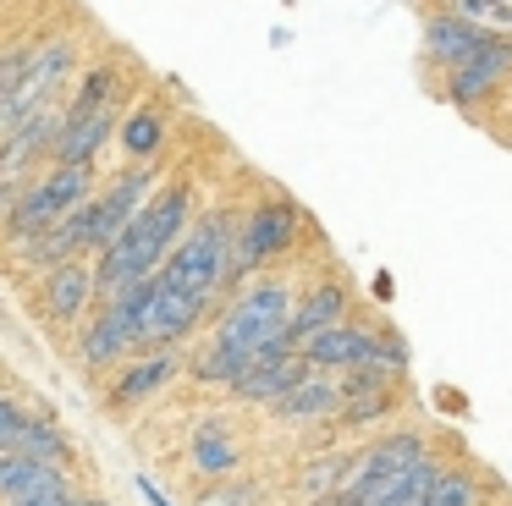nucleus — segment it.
I'll list each match as a JSON object with an SVG mask.
<instances>
[{"label": "nucleus", "mask_w": 512, "mask_h": 506, "mask_svg": "<svg viewBox=\"0 0 512 506\" xmlns=\"http://www.w3.org/2000/svg\"><path fill=\"white\" fill-rule=\"evenodd\" d=\"M303 358H309V369H358V363L369 358V325H358V319H336V325L314 330L309 341H303Z\"/></svg>", "instance_id": "nucleus-14"}, {"label": "nucleus", "mask_w": 512, "mask_h": 506, "mask_svg": "<svg viewBox=\"0 0 512 506\" xmlns=\"http://www.w3.org/2000/svg\"><path fill=\"white\" fill-rule=\"evenodd\" d=\"M111 127H116V105H94V110H67V121H61V132H56V160H67V165H83V160H94L100 154V143L111 138Z\"/></svg>", "instance_id": "nucleus-16"}, {"label": "nucleus", "mask_w": 512, "mask_h": 506, "mask_svg": "<svg viewBox=\"0 0 512 506\" xmlns=\"http://www.w3.org/2000/svg\"><path fill=\"white\" fill-rule=\"evenodd\" d=\"M0 506H72V484L56 462H39L12 495H0Z\"/></svg>", "instance_id": "nucleus-21"}, {"label": "nucleus", "mask_w": 512, "mask_h": 506, "mask_svg": "<svg viewBox=\"0 0 512 506\" xmlns=\"http://www.w3.org/2000/svg\"><path fill=\"white\" fill-rule=\"evenodd\" d=\"M28 55H34V44H23V50H6V55H0V99H6L17 83H23V72H28Z\"/></svg>", "instance_id": "nucleus-29"}, {"label": "nucleus", "mask_w": 512, "mask_h": 506, "mask_svg": "<svg viewBox=\"0 0 512 506\" xmlns=\"http://www.w3.org/2000/svg\"><path fill=\"white\" fill-rule=\"evenodd\" d=\"M72 66H78V44H72V39H45V44H34L23 83L0 99V132H12L17 121L34 116L39 105H56V88L72 77Z\"/></svg>", "instance_id": "nucleus-5"}, {"label": "nucleus", "mask_w": 512, "mask_h": 506, "mask_svg": "<svg viewBox=\"0 0 512 506\" xmlns=\"http://www.w3.org/2000/svg\"><path fill=\"white\" fill-rule=\"evenodd\" d=\"M171 374H177V352H171V347H155L149 358H133L122 374H116V385H111V407H116V413L138 407L144 396H155Z\"/></svg>", "instance_id": "nucleus-18"}, {"label": "nucleus", "mask_w": 512, "mask_h": 506, "mask_svg": "<svg viewBox=\"0 0 512 506\" xmlns=\"http://www.w3.org/2000/svg\"><path fill=\"white\" fill-rule=\"evenodd\" d=\"M144 495H149V506H171V501H166V495H160V490H155V484H149V479H144Z\"/></svg>", "instance_id": "nucleus-32"}, {"label": "nucleus", "mask_w": 512, "mask_h": 506, "mask_svg": "<svg viewBox=\"0 0 512 506\" xmlns=\"http://www.w3.org/2000/svg\"><path fill=\"white\" fill-rule=\"evenodd\" d=\"M485 39H490V33L474 28V22H463L457 11H441V17L424 22V55H430L441 72H452L457 61H468V55H474Z\"/></svg>", "instance_id": "nucleus-17"}, {"label": "nucleus", "mask_w": 512, "mask_h": 506, "mask_svg": "<svg viewBox=\"0 0 512 506\" xmlns=\"http://www.w3.org/2000/svg\"><path fill=\"white\" fill-rule=\"evenodd\" d=\"M292 303H298L292 281H281V275H259V281H248L243 292L226 303V314H221V325H215L210 341L237 363V374H243L248 363L270 358V352H298L292 336H287Z\"/></svg>", "instance_id": "nucleus-2"}, {"label": "nucleus", "mask_w": 512, "mask_h": 506, "mask_svg": "<svg viewBox=\"0 0 512 506\" xmlns=\"http://www.w3.org/2000/svg\"><path fill=\"white\" fill-rule=\"evenodd\" d=\"M204 308H210V303H199V297L166 286V281H160V270H155V292H149L144 314H138V347L155 352V347H177V341H188L193 330H199Z\"/></svg>", "instance_id": "nucleus-9"}, {"label": "nucleus", "mask_w": 512, "mask_h": 506, "mask_svg": "<svg viewBox=\"0 0 512 506\" xmlns=\"http://www.w3.org/2000/svg\"><path fill=\"white\" fill-rule=\"evenodd\" d=\"M452 6H457V17H463V22L512 39V0H452Z\"/></svg>", "instance_id": "nucleus-25"}, {"label": "nucleus", "mask_w": 512, "mask_h": 506, "mask_svg": "<svg viewBox=\"0 0 512 506\" xmlns=\"http://www.w3.org/2000/svg\"><path fill=\"white\" fill-rule=\"evenodd\" d=\"M347 462H353V457H320V462H314L309 473H303V495H309V506H320L325 495H331L336 484H342Z\"/></svg>", "instance_id": "nucleus-27"}, {"label": "nucleus", "mask_w": 512, "mask_h": 506, "mask_svg": "<svg viewBox=\"0 0 512 506\" xmlns=\"http://www.w3.org/2000/svg\"><path fill=\"white\" fill-rule=\"evenodd\" d=\"M12 451H28V457H39V462H56V468H67V457H72L67 435L56 429L50 413H28L23 429H17V440H12Z\"/></svg>", "instance_id": "nucleus-22"}, {"label": "nucleus", "mask_w": 512, "mask_h": 506, "mask_svg": "<svg viewBox=\"0 0 512 506\" xmlns=\"http://www.w3.org/2000/svg\"><path fill=\"white\" fill-rule=\"evenodd\" d=\"M193 506H265V490H259L254 479H237V473H226L221 484L199 490V501H193Z\"/></svg>", "instance_id": "nucleus-26"}, {"label": "nucleus", "mask_w": 512, "mask_h": 506, "mask_svg": "<svg viewBox=\"0 0 512 506\" xmlns=\"http://www.w3.org/2000/svg\"><path fill=\"white\" fill-rule=\"evenodd\" d=\"M17 209V176H0V220H12Z\"/></svg>", "instance_id": "nucleus-31"}, {"label": "nucleus", "mask_w": 512, "mask_h": 506, "mask_svg": "<svg viewBox=\"0 0 512 506\" xmlns=\"http://www.w3.org/2000/svg\"><path fill=\"white\" fill-rule=\"evenodd\" d=\"M193 468L210 473V479H226V473L243 468V451H237V440L221 429V418H204V424L193 429Z\"/></svg>", "instance_id": "nucleus-20"}, {"label": "nucleus", "mask_w": 512, "mask_h": 506, "mask_svg": "<svg viewBox=\"0 0 512 506\" xmlns=\"http://www.w3.org/2000/svg\"><path fill=\"white\" fill-rule=\"evenodd\" d=\"M89 198H94V160H83V165L56 160L50 176H39V182H28L23 193H17V209H12V220H6V231L28 248L34 237H45L56 220H67L72 209L89 204Z\"/></svg>", "instance_id": "nucleus-4"}, {"label": "nucleus", "mask_w": 512, "mask_h": 506, "mask_svg": "<svg viewBox=\"0 0 512 506\" xmlns=\"http://www.w3.org/2000/svg\"><path fill=\"white\" fill-rule=\"evenodd\" d=\"M336 319H347V286H342V281H320V286H309V292H303L298 303H292V325H287L292 347H303V341H309L314 330L336 325Z\"/></svg>", "instance_id": "nucleus-19"}, {"label": "nucleus", "mask_w": 512, "mask_h": 506, "mask_svg": "<svg viewBox=\"0 0 512 506\" xmlns=\"http://www.w3.org/2000/svg\"><path fill=\"white\" fill-rule=\"evenodd\" d=\"M298 204L292 198H265V204L248 209V220L237 226V275H254L259 264L281 259V253L298 242Z\"/></svg>", "instance_id": "nucleus-6"}, {"label": "nucleus", "mask_w": 512, "mask_h": 506, "mask_svg": "<svg viewBox=\"0 0 512 506\" xmlns=\"http://www.w3.org/2000/svg\"><path fill=\"white\" fill-rule=\"evenodd\" d=\"M507 83H512V39L490 33V39L479 44L468 61H457L452 72H446L441 94L452 99L457 110H479V105H490V99H496Z\"/></svg>", "instance_id": "nucleus-7"}, {"label": "nucleus", "mask_w": 512, "mask_h": 506, "mask_svg": "<svg viewBox=\"0 0 512 506\" xmlns=\"http://www.w3.org/2000/svg\"><path fill=\"white\" fill-rule=\"evenodd\" d=\"M188 215H193L188 182L155 187V193H149V204L122 226V237L100 248V264H94V281H100V292H116V286L138 281V275H155L160 264H166V253L182 242Z\"/></svg>", "instance_id": "nucleus-1"}, {"label": "nucleus", "mask_w": 512, "mask_h": 506, "mask_svg": "<svg viewBox=\"0 0 512 506\" xmlns=\"http://www.w3.org/2000/svg\"><path fill=\"white\" fill-rule=\"evenodd\" d=\"M149 193H155V171L138 165V171L116 176L100 198H89V204H83V248H105V242L122 237V226L149 204Z\"/></svg>", "instance_id": "nucleus-8"}, {"label": "nucleus", "mask_w": 512, "mask_h": 506, "mask_svg": "<svg viewBox=\"0 0 512 506\" xmlns=\"http://www.w3.org/2000/svg\"><path fill=\"white\" fill-rule=\"evenodd\" d=\"M122 143H127V154L149 160V154L166 143V121H160V110H155V105H138L133 116L122 121Z\"/></svg>", "instance_id": "nucleus-24"}, {"label": "nucleus", "mask_w": 512, "mask_h": 506, "mask_svg": "<svg viewBox=\"0 0 512 506\" xmlns=\"http://www.w3.org/2000/svg\"><path fill=\"white\" fill-rule=\"evenodd\" d=\"M133 347H138V314L127 303H116V297H105V308L89 319V330L78 336V358L94 363V369H105V363L127 358Z\"/></svg>", "instance_id": "nucleus-11"}, {"label": "nucleus", "mask_w": 512, "mask_h": 506, "mask_svg": "<svg viewBox=\"0 0 512 506\" xmlns=\"http://www.w3.org/2000/svg\"><path fill=\"white\" fill-rule=\"evenodd\" d=\"M72 506H111V501H100V495H72Z\"/></svg>", "instance_id": "nucleus-33"}, {"label": "nucleus", "mask_w": 512, "mask_h": 506, "mask_svg": "<svg viewBox=\"0 0 512 506\" xmlns=\"http://www.w3.org/2000/svg\"><path fill=\"white\" fill-rule=\"evenodd\" d=\"M424 506H479V484L468 468H435L430 490H424Z\"/></svg>", "instance_id": "nucleus-23"}, {"label": "nucleus", "mask_w": 512, "mask_h": 506, "mask_svg": "<svg viewBox=\"0 0 512 506\" xmlns=\"http://www.w3.org/2000/svg\"><path fill=\"white\" fill-rule=\"evenodd\" d=\"M270 413L281 424H331V418H342V374L309 369L281 402H270Z\"/></svg>", "instance_id": "nucleus-10"}, {"label": "nucleus", "mask_w": 512, "mask_h": 506, "mask_svg": "<svg viewBox=\"0 0 512 506\" xmlns=\"http://www.w3.org/2000/svg\"><path fill=\"white\" fill-rule=\"evenodd\" d=\"M309 374V358L303 352H270V358L248 363L243 374L232 380V396H243V402H281V396L292 391V385Z\"/></svg>", "instance_id": "nucleus-13"}, {"label": "nucleus", "mask_w": 512, "mask_h": 506, "mask_svg": "<svg viewBox=\"0 0 512 506\" xmlns=\"http://www.w3.org/2000/svg\"><path fill=\"white\" fill-rule=\"evenodd\" d=\"M23 402H12V396H0V446H12L17 429H23Z\"/></svg>", "instance_id": "nucleus-30"}, {"label": "nucleus", "mask_w": 512, "mask_h": 506, "mask_svg": "<svg viewBox=\"0 0 512 506\" xmlns=\"http://www.w3.org/2000/svg\"><path fill=\"white\" fill-rule=\"evenodd\" d=\"M100 292V281H94V270L83 259H61L45 270V281H39V303H45L50 319H78L83 308H89V297Z\"/></svg>", "instance_id": "nucleus-15"}, {"label": "nucleus", "mask_w": 512, "mask_h": 506, "mask_svg": "<svg viewBox=\"0 0 512 506\" xmlns=\"http://www.w3.org/2000/svg\"><path fill=\"white\" fill-rule=\"evenodd\" d=\"M160 281L188 292V297H199V303H215L232 281H243V275H237V220L215 209V215H204L193 231H182V242L166 253V264H160Z\"/></svg>", "instance_id": "nucleus-3"}, {"label": "nucleus", "mask_w": 512, "mask_h": 506, "mask_svg": "<svg viewBox=\"0 0 512 506\" xmlns=\"http://www.w3.org/2000/svg\"><path fill=\"white\" fill-rule=\"evenodd\" d=\"M61 121H67V110L39 105L34 116H23L12 132H0V176H23L28 165H34L39 154H45V149H56Z\"/></svg>", "instance_id": "nucleus-12"}, {"label": "nucleus", "mask_w": 512, "mask_h": 506, "mask_svg": "<svg viewBox=\"0 0 512 506\" xmlns=\"http://www.w3.org/2000/svg\"><path fill=\"white\" fill-rule=\"evenodd\" d=\"M34 468H39V457H28V451H12V446H0V495H12Z\"/></svg>", "instance_id": "nucleus-28"}]
</instances>
